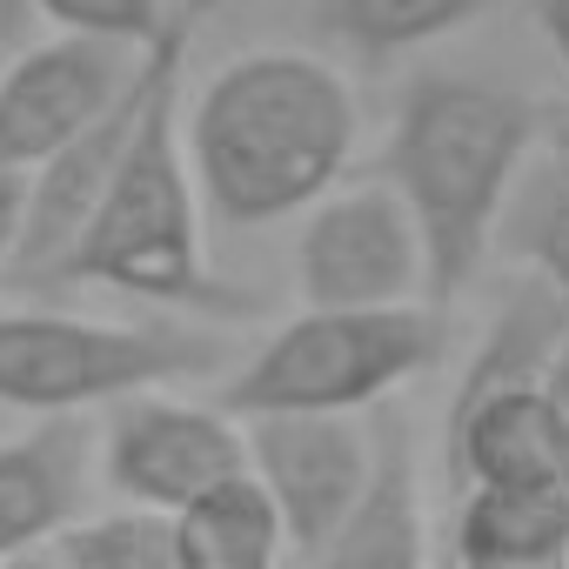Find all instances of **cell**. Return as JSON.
<instances>
[{
  "mask_svg": "<svg viewBox=\"0 0 569 569\" xmlns=\"http://www.w3.org/2000/svg\"><path fill=\"white\" fill-rule=\"evenodd\" d=\"M362 141L349 74L309 48H248L188 101V161L221 228L302 221L342 188Z\"/></svg>",
  "mask_w": 569,
  "mask_h": 569,
  "instance_id": "1",
  "label": "cell"
},
{
  "mask_svg": "<svg viewBox=\"0 0 569 569\" xmlns=\"http://www.w3.org/2000/svg\"><path fill=\"white\" fill-rule=\"evenodd\" d=\"M549 114L522 88L482 74H416L389 121V181L409 201L429 248V302L469 296L482 261L502 248V221L542 161Z\"/></svg>",
  "mask_w": 569,
  "mask_h": 569,
  "instance_id": "2",
  "label": "cell"
},
{
  "mask_svg": "<svg viewBox=\"0 0 569 569\" xmlns=\"http://www.w3.org/2000/svg\"><path fill=\"white\" fill-rule=\"evenodd\" d=\"M221 0H181L168 34L148 48V101L121 148V168L68 248L54 289H101L154 309H208L214 274L201 248V181L188 161V54Z\"/></svg>",
  "mask_w": 569,
  "mask_h": 569,
  "instance_id": "3",
  "label": "cell"
},
{
  "mask_svg": "<svg viewBox=\"0 0 569 569\" xmlns=\"http://www.w3.org/2000/svg\"><path fill=\"white\" fill-rule=\"evenodd\" d=\"M449 349V309H296L254 349H241L214 402L234 422L254 416H376L396 389L429 376Z\"/></svg>",
  "mask_w": 569,
  "mask_h": 569,
  "instance_id": "4",
  "label": "cell"
},
{
  "mask_svg": "<svg viewBox=\"0 0 569 569\" xmlns=\"http://www.w3.org/2000/svg\"><path fill=\"white\" fill-rule=\"evenodd\" d=\"M234 362L214 329L161 316L88 309H0V409L21 416H101L141 389H174Z\"/></svg>",
  "mask_w": 569,
  "mask_h": 569,
  "instance_id": "5",
  "label": "cell"
},
{
  "mask_svg": "<svg viewBox=\"0 0 569 569\" xmlns=\"http://www.w3.org/2000/svg\"><path fill=\"white\" fill-rule=\"evenodd\" d=\"M289 281L302 309H402L429 302V248L396 194V181L329 188L289 248Z\"/></svg>",
  "mask_w": 569,
  "mask_h": 569,
  "instance_id": "6",
  "label": "cell"
},
{
  "mask_svg": "<svg viewBox=\"0 0 569 569\" xmlns=\"http://www.w3.org/2000/svg\"><path fill=\"white\" fill-rule=\"evenodd\" d=\"M248 469V429L214 396L141 389L101 409V482L114 502L181 516L194 496Z\"/></svg>",
  "mask_w": 569,
  "mask_h": 569,
  "instance_id": "7",
  "label": "cell"
},
{
  "mask_svg": "<svg viewBox=\"0 0 569 569\" xmlns=\"http://www.w3.org/2000/svg\"><path fill=\"white\" fill-rule=\"evenodd\" d=\"M248 429V469L274 496L289 522L296 556L309 562L369 496L382 429L369 416H254Z\"/></svg>",
  "mask_w": 569,
  "mask_h": 569,
  "instance_id": "8",
  "label": "cell"
},
{
  "mask_svg": "<svg viewBox=\"0 0 569 569\" xmlns=\"http://www.w3.org/2000/svg\"><path fill=\"white\" fill-rule=\"evenodd\" d=\"M141 54L148 48H121L101 34H48L21 48L0 68V168L34 174L81 128H94L141 74Z\"/></svg>",
  "mask_w": 569,
  "mask_h": 569,
  "instance_id": "9",
  "label": "cell"
},
{
  "mask_svg": "<svg viewBox=\"0 0 569 569\" xmlns=\"http://www.w3.org/2000/svg\"><path fill=\"white\" fill-rule=\"evenodd\" d=\"M101 482V422L94 416H28L0 436V562H34L54 549Z\"/></svg>",
  "mask_w": 569,
  "mask_h": 569,
  "instance_id": "10",
  "label": "cell"
},
{
  "mask_svg": "<svg viewBox=\"0 0 569 569\" xmlns=\"http://www.w3.org/2000/svg\"><path fill=\"white\" fill-rule=\"evenodd\" d=\"M449 482L476 489H569V429L542 382H502L476 396H449L442 422Z\"/></svg>",
  "mask_w": 569,
  "mask_h": 569,
  "instance_id": "11",
  "label": "cell"
},
{
  "mask_svg": "<svg viewBox=\"0 0 569 569\" xmlns=\"http://www.w3.org/2000/svg\"><path fill=\"white\" fill-rule=\"evenodd\" d=\"M382 456L362 509L309 556V569H429V529H422V476L416 442L396 416H376Z\"/></svg>",
  "mask_w": 569,
  "mask_h": 569,
  "instance_id": "12",
  "label": "cell"
},
{
  "mask_svg": "<svg viewBox=\"0 0 569 569\" xmlns=\"http://www.w3.org/2000/svg\"><path fill=\"white\" fill-rule=\"evenodd\" d=\"M449 556L456 569H569L562 489H462L449 516Z\"/></svg>",
  "mask_w": 569,
  "mask_h": 569,
  "instance_id": "13",
  "label": "cell"
},
{
  "mask_svg": "<svg viewBox=\"0 0 569 569\" xmlns=\"http://www.w3.org/2000/svg\"><path fill=\"white\" fill-rule=\"evenodd\" d=\"M174 536H181V569H281V556H296L289 522H281L254 469L194 496L174 516Z\"/></svg>",
  "mask_w": 569,
  "mask_h": 569,
  "instance_id": "14",
  "label": "cell"
},
{
  "mask_svg": "<svg viewBox=\"0 0 569 569\" xmlns=\"http://www.w3.org/2000/svg\"><path fill=\"white\" fill-rule=\"evenodd\" d=\"M502 0H302L309 28L362 61H396L416 54L442 34H462L469 21H482Z\"/></svg>",
  "mask_w": 569,
  "mask_h": 569,
  "instance_id": "15",
  "label": "cell"
},
{
  "mask_svg": "<svg viewBox=\"0 0 569 569\" xmlns=\"http://www.w3.org/2000/svg\"><path fill=\"white\" fill-rule=\"evenodd\" d=\"M48 556L54 569H181V536L168 509L114 502V509H88Z\"/></svg>",
  "mask_w": 569,
  "mask_h": 569,
  "instance_id": "16",
  "label": "cell"
},
{
  "mask_svg": "<svg viewBox=\"0 0 569 569\" xmlns=\"http://www.w3.org/2000/svg\"><path fill=\"white\" fill-rule=\"evenodd\" d=\"M509 254L569 302V154H542L502 221Z\"/></svg>",
  "mask_w": 569,
  "mask_h": 569,
  "instance_id": "17",
  "label": "cell"
},
{
  "mask_svg": "<svg viewBox=\"0 0 569 569\" xmlns=\"http://www.w3.org/2000/svg\"><path fill=\"white\" fill-rule=\"evenodd\" d=\"M181 0H0V34L21 14H41L54 34H101L121 48H154Z\"/></svg>",
  "mask_w": 569,
  "mask_h": 569,
  "instance_id": "18",
  "label": "cell"
},
{
  "mask_svg": "<svg viewBox=\"0 0 569 569\" xmlns=\"http://www.w3.org/2000/svg\"><path fill=\"white\" fill-rule=\"evenodd\" d=\"M21 228H28V174L0 168V281H8V268L21 254Z\"/></svg>",
  "mask_w": 569,
  "mask_h": 569,
  "instance_id": "19",
  "label": "cell"
},
{
  "mask_svg": "<svg viewBox=\"0 0 569 569\" xmlns=\"http://www.w3.org/2000/svg\"><path fill=\"white\" fill-rule=\"evenodd\" d=\"M529 8H536V28H542L549 54H556L562 74H569V0H529Z\"/></svg>",
  "mask_w": 569,
  "mask_h": 569,
  "instance_id": "20",
  "label": "cell"
},
{
  "mask_svg": "<svg viewBox=\"0 0 569 569\" xmlns=\"http://www.w3.org/2000/svg\"><path fill=\"white\" fill-rule=\"evenodd\" d=\"M542 389H549V402L562 409V429H569V342L556 349V362H549V376H542Z\"/></svg>",
  "mask_w": 569,
  "mask_h": 569,
  "instance_id": "21",
  "label": "cell"
},
{
  "mask_svg": "<svg viewBox=\"0 0 569 569\" xmlns=\"http://www.w3.org/2000/svg\"><path fill=\"white\" fill-rule=\"evenodd\" d=\"M0 569H34V562H0Z\"/></svg>",
  "mask_w": 569,
  "mask_h": 569,
  "instance_id": "22",
  "label": "cell"
},
{
  "mask_svg": "<svg viewBox=\"0 0 569 569\" xmlns=\"http://www.w3.org/2000/svg\"><path fill=\"white\" fill-rule=\"evenodd\" d=\"M562 516H569V489H562Z\"/></svg>",
  "mask_w": 569,
  "mask_h": 569,
  "instance_id": "23",
  "label": "cell"
}]
</instances>
